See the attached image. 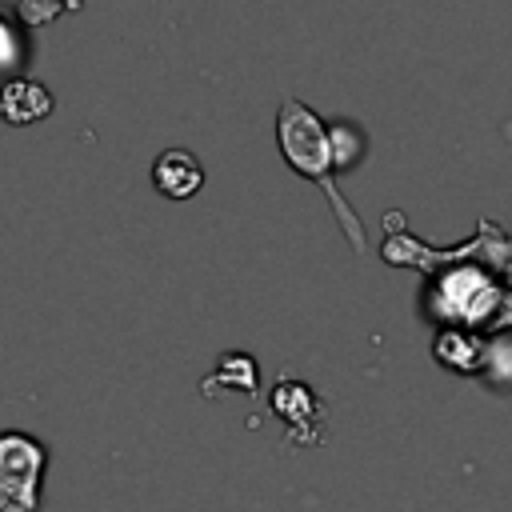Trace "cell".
<instances>
[{"instance_id":"4","label":"cell","mask_w":512,"mask_h":512,"mask_svg":"<svg viewBox=\"0 0 512 512\" xmlns=\"http://www.w3.org/2000/svg\"><path fill=\"white\" fill-rule=\"evenodd\" d=\"M52 112V92L40 84V80H28V76H16V80H4L0 84V120L4 124H36Z\"/></svg>"},{"instance_id":"1","label":"cell","mask_w":512,"mask_h":512,"mask_svg":"<svg viewBox=\"0 0 512 512\" xmlns=\"http://www.w3.org/2000/svg\"><path fill=\"white\" fill-rule=\"evenodd\" d=\"M276 144H280V156L288 160L292 172H300L304 180H312L328 208L336 212L352 252H364V228H360V216L352 212V204L340 196L336 188V152H332V128L320 124V116L312 108H304L296 96H284L280 100V112H276Z\"/></svg>"},{"instance_id":"5","label":"cell","mask_w":512,"mask_h":512,"mask_svg":"<svg viewBox=\"0 0 512 512\" xmlns=\"http://www.w3.org/2000/svg\"><path fill=\"white\" fill-rule=\"evenodd\" d=\"M80 0H20V20L28 28H40L48 20H56L60 12H76Z\"/></svg>"},{"instance_id":"2","label":"cell","mask_w":512,"mask_h":512,"mask_svg":"<svg viewBox=\"0 0 512 512\" xmlns=\"http://www.w3.org/2000/svg\"><path fill=\"white\" fill-rule=\"evenodd\" d=\"M48 472V444L32 432H0V512H36Z\"/></svg>"},{"instance_id":"3","label":"cell","mask_w":512,"mask_h":512,"mask_svg":"<svg viewBox=\"0 0 512 512\" xmlns=\"http://www.w3.org/2000/svg\"><path fill=\"white\" fill-rule=\"evenodd\" d=\"M152 184H156L168 200H188V196L200 192L204 168H200V160H196L188 148H168V152H160L156 164H152Z\"/></svg>"}]
</instances>
